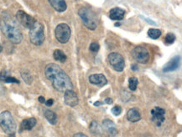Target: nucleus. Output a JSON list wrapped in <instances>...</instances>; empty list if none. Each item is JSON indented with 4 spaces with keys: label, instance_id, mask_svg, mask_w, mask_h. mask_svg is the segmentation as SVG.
Returning <instances> with one entry per match:
<instances>
[{
    "label": "nucleus",
    "instance_id": "nucleus-1",
    "mask_svg": "<svg viewBox=\"0 0 182 137\" xmlns=\"http://www.w3.org/2000/svg\"><path fill=\"white\" fill-rule=\"evenodd\" d=\"M45 74L49 80L52 82L55 89L60 92H66L73 89V84L67 73L56 63H49L46 66Z\"/></svg>",
    "mask_w": 182,
    "mask_h": 137
},
{
    "label": "nucleus",
    "instance_id": "nucleus-2",
    "mask_svg": "<svg viewBox=\"0 0 182 137\" xmlns=\"http://www.w3.org/2000/svg\"><path fill=\"white\" fill-rule=\"evenodd\" d=\"M0 29L3 35L13 43L18 44L23 40L22 32L18 23L7 12H3L0 16Z\"/></svg>",
    "mask_w": 182,
    "mask_h": 137
},
{
    "label": "nucleus",
    "instance_id": "nucleus-3",
    "mask_svg": "<svg viewBox=\"0 0 182 137\" xmlns=\"http://www.w3.org/2000/svg\"><path fill=\"white\" fill-rule=\"evenodd\" d=\"M82 23L90 30H94L98 27V18L93 10L87 8H81L78 11Z\"/></svg>",
    "mask_w": 182,
    "mask_h": 137
},
{
    "label": "nucleus",
    "instance_id": "nucleus-4",
    "mask_svg": "<svg viewBox=\"0 0 182 137\" xmlns=\"http://www.w3.org/2000/svg\"><path fill=\"white\" fill-rule=\"evenodd\" d=\"M0 127L6 134H14L16 130V123L9 111H3L0 114Z\"/></svg>",
    "mask_w": 182,
    "mask_h": 137
},
{
    "label": "nucleus",
    "instance_id": "nucleus-5",
    "mask_svg": "<svg viewBox=\"0 0 182 137\" xmlns=\"http://www.w3.org/2000/svg\"><path fill=\"white\" fill-rule=\"evenodd\" d=\"M45 32L42 23L36 21L33 27L29 28V39L35 45H41L45 41Z\"/></svg>",
    "mask_w": 182,
    "mask_h": 137
},
{
    "label": "nucleus",
    "instance_id": "nucleus-6",
    "mask_svg": "<svg viewBox=\"0 0 182 137\" xmlns=\"http://www.w3.org/2000/svg\"><path fill=\"white\" fill-rule=\"evenodd\" d=\"M55 34L58 42L61 43H67L71 38L72 31L67 23H60L56 28Z\"/></svg>",
    "mask_w": 182,
    "mask_h": 137
},
{
    "label": "nucleus",
    "instance_id": "nucleus-7",
    "mask_svg": "<svg viewBox=\"0 0 182 137\" xmlns=\"http://www.w3.org/2000/svg\"><path fill=\"white\" fill-rule=\"evenodd\" d=\"M108 61L112 68L118 72H122L125 67L124 58L120 53H111L108 56Z\"/></svg>",
    "mask_w": 182,
    "mask_h": 137
},
{
    "label": "nucleus",
    "instance_id": "nucleus-8",
    "mask_svg": "<svg viewBox=\"0 0 182 137\" xmlns=\"http://www.w3.org/2000/svg\"><path fill=\"white\" fill-rule=\"evenodd\" d=\"M133 59L140 63H146L149 60V53L146 48L143 46H137L132 51Z\"/></svg>",
    "mask_w": 182,
    "mask_h": 137
},
{
    "label": "nucleus",
    "instance_id": "nucleus-9",
    "mask_svg": "<svg viewBox=\"0 0 182 137\" xmlns=\"http://www.w3.org/2000/svg\"><path fill=\"white\" fill-rule=\"evenodd\" d=\"M16 19L21 25L24 26V28H31L33 25L35 23L36 20L32 16L29 15L24 11L19 10L16 13Z\"/></svg>",
    "mask_w": 182,
    "mask_h": 137
},
{
    "label": "nucleus",
    "instance_id": "nucleus-10",
    "mask_svg": "<svg viewBox=\"0 0 182 137\" xmlns=\"http://www.w3.org/2000/svg\"><path fill=\"white\" fill-rule=\"evenodd\" d=\"M164 114H165V111L164 109H162L160 107H154L151 110L152 121L154 122L157 126H160L165 119Z\"/></svg>",
    "mask_w": 182,
    "mask_h": 137
},
{
    "label": "nucleus",
    "instance_id": "nucleus-11",
    "mask_svg": "<svg viewBox=\"0 0 182 137\" xmlns=\"http://www.w3.org/2000/svg\"><path fill=\"white\" fill-rule=\"evenodd\" d=\"M64 99L65 103L71 107H74L76 105H77L78 101H79L77 94L72 89V90H67V91L65 92Z\"/></svg>",
    "mask_w": 182,
    "mask_h": 137
},
{
    "label": "nucleus",
    "instance_id": "nucleus-12",
    "mask_svg": "<svg viewBox=\"0 0 182 137\" xmlns=\"http://www.w3.org/2000/svg\"><path fill=\"white\" fill-rule=\"evenodd\" d=\"M89 81L91 84L101 87L108 84V79L103 74H95L90 75Z\"/></svg>",
    "mask_w": 182,
    "mask_h": 137
},
{
    "label": "nucleus",
    "instance_id": "nucleus-13",
    "mask_svg": "<svg viewBox=\"0 0 182 137\" xmlns=\"http://www.w3.org/2000/svg\"><path fill=\"white\" fill-rule=\"evenodd\" d=\"M179 61H180L179 56H176V57H174V58H172L171 60L169 61V62L164 66V68H163L164 72H170L176 70L177 68H179Z\"/></svg>",
    "mask_w": 182,
    "mask_h": 137
},
{
    "label": "nucleus",
    "instance_id": "nucleus-14",
    "mask_svg": "<svg viewBox=\"0 0 182 137\" xmlns=\"http://www.w3.org/2000/svg\"><path fill=\"white\" fill-rule=\"evenodd\" d=\"M125 16V11L120 8H113L109 12V18L113 20H122Z\"/></svg>",
    "mask_w": 182,
    "mask_h": 137
},
{
    "label": "nucleus",
    "instance_id": "nucleus-15",
    "mask_svg": "<svg viewBox=\"0 0 182 137\" xmlns=\"http://www.w3.org/2000/svg\"><path fill=\"white\" fill-rule=\"evenodd\" d=\"M103 125L104 127V129L107 130L108 134L113 136H115L118 134V130H117V127L116 124L113 123L110 119H104L103 121Z\"/></svg>",
    "mask_w": 182,
    "mask_h": 137
},
{
    "label": "nucleus",
    "instance_id": "nucleus-16",
    "mask_svg": "<svg viewBox=\"0 0 182 137\" xmlns=\"http://www.w3.org/2000/svg\"><path fill=\"white\" fill-rule=\"evenodd\" d=\"M51 5L55 8L57 12H64L67 8V3L65 0H48Z\"/></svg>",
    "mask_w": 182,
    "mask_h": 137
},
{
    "label": "nucleus",
    "instance_id": "nucleus-17",
    "mask_svg": "<svg viewBox=\"0 0 182 137\" xmlns=\"http://www.w3.org/2000/svg\"><path fill=\"white\" fill-rule=\"evenodd\" d=\"M127 118L130 122H137L141 119V114L137 108H132L127 113Z\"/></svg>",
    "mask_w": 182,
    "mask_h": 137
},
{
    "label": "nucleus",
    "instance_id": "nucleus-18",
    "mask_svg": "<svg viewBox=\"0 0 182 137\" xmlns=\"http://www.w3.org/2000/svg\"><path fill=\"white\" fill-rule=\"evenodd\" d=\"M36 124V119L35 118H29V119H24L21 122L20 129H24V130H30L35 126Z\"/></svg>",
    "mask_w": 182,
    "mask_h": 137
},
{
    "label": "nucleus",
    "instance_id": "nucleus-19",
    "mask_svg": "<svg viewBox=\"0 0 182 137\" xmlns=\"http://www.w3.org/2000/svg\"><path fill=\"white\" fill-rule=\"evenodd\" d=\"M0 80L4 83H15V84H19V80L17 79L14 77L10 76L6 70H3L0 73Z\"/></svg>",
    "mask_w": 182,
    "mask_h": 137
},
{
    "label": "nucleus",
    "instance_id": "nucleus-20",
    "mask_svg": "<svg viewBox=\"0 0 182 137\" xmlns=\"http://www.w3.org/2000/svg\"><path fill=\"white\" fill-rule=\"evenodd\" d=\"M45 117L46 118V119L51 123V124H56L57 122V116L56 113L50 109H46L44 112Z\"/></svg>",
    "mask_w": 182,
    "mask_h": 137
},
{
    "label": "nucleus",
    "instance_id": "nucleus-21",
    "mask_svg": "<svg viewBox=\"0 0 182 137\" xmlns=\"http://www.w3.org/2000/svg\"><path fill=\"white\" fill-rule=\"evenodd\" d=\"M53 57H54L55 60L59 61L62 63H65L67 59V57L66 53L61 49H56L53 53Z\"/></svg>",
    "mask_w": 182,
    "mask_h": 137
},
{
    "label": "nucleus",
    "instance_id": "nucleus-22",
    "mask_svg": "<svg viewBox=\"0 0 182 137\" xmlns=\"http://www.w3.org/2000/svg\"><path fill=\"white\" fill-rule=\"evenodd\" d=\"M90 131L94 134H100L102 133V128L98 122L93 121L90 124Z\"/></svg>",
    "mask_w": 182,
    "mask_h": 137
},
{
    "label": "nucleus",
    "instance_id": "nucleus-23",
    "mask_svg": "<svg viewBox=\"0 0 182 137\" xmlns=\"http://www.w3.org/2000/svg\"><path fill=\"white\" fill-rule=\"evenodd\" d=\"M148 35L149 38H153V39H157L161 36V31L157 28H150L148 31Z\"/></svg>",
    "mask_w": 182,
    "mask_h": 137
},
{
    "label": "nucleus",
    "instance_id": "nucleus-24",
    "mask_svg": "<svg viewBox=\"0 0 182 137\" xmlns=\"http://www.w3.org/2000/svg\"><path fill=\"white\" fill-rule=\"evenodd\" d=\"M21 76H22V78H23V79L24 80L26 84H30L32 81H33V78H32L30 73L28 70H23V71L21 72Z\"/></svg>",
    "mask_w": 182,
    "mask_h": 137
},
{
    "label": "nucleus",
    "instance_id": "nucleus-25",
    "mask_svg": "<svg viewBox=\"0 0 182 137\" xmlns=\"http://www.w3.org/2000/svg\"><path fill=\"white\" fill-rule=\"evenodd\" d=\"M129 89H131V90H133V91H134L136 89H137V85H138V84H139V80H138V79L137 78H135V77H132V78H130L129 79Z\"/></svg>",
    "mask_w": 182,
    "mask_h": 137
},
{
    "label": "nucleus",
    "instance_id": "nucleus-26",
    "mask_svg": "<svg viewBox=\"0 0 182 137\" xmlns=\"http://www.w3.org/2000/svg\"><path fill=\"white\" fill-rule=\"evenodd\" d=\"M175 41V36H174V33H167L165 38H164V42L167 43V44H171Z\"/></svg>",
    "mask_w": 182,
    "mask_h": 137
},
{
    "label": "nucleus",
    "instance_id": "nucleus-27",
    "mask_svg": "<svg viewBox=\"0 0 182 137\" xmlns=\"http://www.w3.org/2000/svg\"><path fill=\"white\" fill-rule=\"evenodd\" d=\"M99 48H100V45L97 42H93V43L90 44V50L92 51V52H94V53L98 52Z\"/></svg>",
    "mask_w": 182,
    "mask_h": 137
},
{
    "label": "nucleus",
    "instance_id": "nucleus-28",
    "mask_svg": "<svg viewBox=\"0 0 182 137\" xmlns=\"http://www.w3.org/2000/svg\"><path fill=\"white\" fill-rule=\"evenodd\" d=\"M112 113H113L114 115H116V116H118V115H119V114L122 113V108H121V106H119V105H116V106H114L112 109Z\"/></svg>",
    "mask_w": 182,
    "mask_h": 137
},
{
    "label": "nucleus",
    "instance_id": "nucleus-29",
    "mask_svg": "<svg viewBox=\"0 0 182 137\" xmlns=\"http://www.w3.org/2000/svg\"><path fill=\"white\" fill-rule=\"evenodd\" d=\"M46 103V104L47 106H51L52 104H53V103H54V99H48L47 101H46L45 102Z\"/></svg>",
    "mask_w": 182,
    "mask_h": 137
},
{
    "label": "nucleus",
    "instance_id": "nucleus-30",
    "mask_svg": "<svg viewBox=\"0 0 182 137\" xmlns=\"http://www.w3.org/2000/svg\"><path fill=\"white\" fill-rule=\"evenodd\" d=\"M105 102L107 103V104H113V99H110V98H107V99H105Z\"/></svg>",
    "mask_w": 182,
    "mask_h": 137
},
{
    "label": "nucleus",
    "instance_id": "nucleus-31",
    "mask_svg": "<svg viewBox=\"0 0 182 137\" xmlns=\"http://www.w3.org/2000/svg\"><path fill=\"white\" fill-rule=\"evenodd\" d=\"M38 99H39V101L40 102V103H42V104H44V103L46 102V99H45V98H44L43 96H40Z\"/></svg>",
    "mask_w": 182,
    "mask_h": 137
},
{
    "label": "nucleus",
    "instance_id": "nucleus-32",
    "mask_svg": "<svg viewBox=\"0 0 182 137\" xmlns=\"http://www.w3.org/2000/svg\"><path fill=\"white\" fill-rule=\"evenodd\" d=\"M132 69L135 71V70H137V69H138V66L136 65V64H133V65H132Z\"/></svg>",
    "mask_w": 182,
    "mask_h": 137
},
{
    "label": "nucleus",
    "instance_id": "nucleus-33",
    "mask_svg": "<svg viewBox=\"0 0 182 137\" xmlns=\"http://www.w3.org/2000/svg\"><path fill=\"white\" fill-rule=\"evenodd\" d=\"M103 104V103H102V102H100V101H97L95 103V104H94V105H95V106H99V105H101V104Z\"/></svg>",
    "mask_w": 182,
    "mask_h": 137
},
{
    "label": "nucleus",
    "instance_id": "nucleus-34",
    "mask_svg": "<svg viewBox=\"0 0 182 137\" xmlns=\"http://www.w3.org/2000/svg\"><path fill=\"white\" fill-rule=\"evenodd\" d=\"M2 49H3V48H2V46H1V44H0V52L2 51Z\"/></svg>",
    "mask_w": 182,
    "mask_h": 137
}]
</instances>
